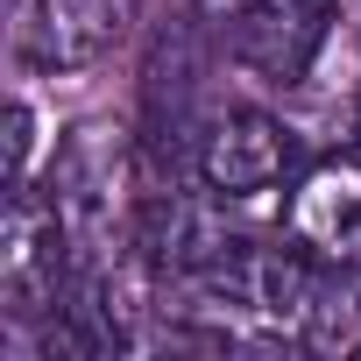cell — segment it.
<instances>
[{
  "label": "cell",
  "mask_w": 361,
  "mask_h": 361,
  "mask_svg": "<svg viewBox=\"0 0 361 361\" xmlns=\"http://www.w3.org/2000/svg\"><path fill=\"white\" fill-rule=\"evenodd\" d=\"M78 283V241L50 192H15L8 206V248H0V298L15 319H57Z\"/></svg>",
  "instance_id": "obj_1"
},
{
  "label": "cell",
  "mask_w": 361,
  "mask_h": 361,
  "mask_svg": "<svg viewBox=\"0 0 361 361\" xmlns=\"http://www.w3.org/2000/svg\"><path fill=\"white\" fill-rule=\"evenodd\" d=\"M298 163V135L255 106L213 121V135L199 142V177L213 199H255L269 185H283V170Z\"/></svg>",
  "instance_id": "obj_2"
},
{
  "label": "cell",
  "mask_w": 361,
  "mask_h": 361,
  "mask_svg": "<svg viewBox=\"0 0 361 361\" xmlns=\"http://www.w3.org/2000/svg\"><path fill=\"white\" fill-rule=\"evenodd\" d=\"M326 29H333V8H319V0H255L248 15H234V64H248L255 78L269 85H298L319 50H326Z\"/></svg>",
  "instance_id": "obj_3"
},
{
  "label": "cell",
  "mask_w": 361,
  "mask_h": 361,
  "mask_svg": "<svg viewBox=\"0 0 361 361\" xmlns=\"http://www.w3.org/2000/svg\"><path fill=\"white\" fill-rule=\"evenodd\" d=\"M121 177H128V156L106 128H78L64 149H57V170H50V199L71 227L78 248H99L106 227H114V199H121Z\"/></svg>",
  "instance_id": "obj_4"
},
{
  "label": "cell",
  "mask_w": 361,
  "mask_h": 361,
  "mask_svg": "<svg viewBox=\"0 0 361 361\" xmlns=\"http://www.w3.org/2000/svg\"><path fill=\"white\" fill-rule=\"evenodd\" d=\"M227 241H234V234L220 227V213H213L206 199H192V192H177V185L142 192L135 227H128V248H135L149 269H163V276H192V269H206Z\"/></svg>",
  "instance_id": "obj_5"
},
{
  "label": "cell",
  "mask_w": 361,
  "mask_h": 361,
  "mask_svg": "<svg viewBox=\"0 0 361 361\" xmlns=\"http://www.w3.org/2000/svg\"><path fill=\"white\" fill-rule=\"evenodd\" d=\"M290 241L312 248L326 269H361V163H319L290 199Z\"/></svg>",
  "instance_id": "obj_6"
},
{
  "label": "cell",
  "mask_w": 361,
  "mask_h": 361,
  "mask_svg": "<svg viewBox=\"0 0 361 361\" xmlns=\"http://www.w3.org/2000/svg\"><path fill=\"white\" fill-rule=\"evenodd\" d=\"M121 36V0H36L29 8V57L43 71H85Z\"/></svg>",
  "instance_id": "obj_7"
},
{
  "label": "cell",
  "mask_w": 361,
  "mask_h": 361,
  "mask_svg": "<svg viewBox=\"0 0 361 361\" xmlns=\"http://www.w3.org/2000/svg\"><path fill=\"white\" fill-rule=\"evenodd\" d=\"M29 149H36V114H29V106H15V114H8V156H15V192L29 185Z\"/></svg>",
  "instance_id": "obj_8"
},
{
  "label": "cell",
  "mask_w": 361,
  "mask_h": 361,
  "mask_svg": "<svg viewBox=\"0 0 361 361\" xmlns=\"http://www.w3.org/2000/svg\"><path fill=\"white\" fill-rule=\"evenodd\" d=\"M255 0H192V15L199 22H234V15H248Z\"/></svg>",
  "instance_id": "obj_9"
},
{
  "label": "cell",
  "mask_w": 361,
  "mask_h": 361,
  "mask_svg": "<svg viewBox=\"0 0 361 361\" xmlns=\"http://www.w3.org/2000/svg\"><path fill=\"white\" fill-rule=\"evenodd\" d=\"M319 8H333V15H347V8H361V0H319Z\"/></svg>",
  "instance_id": "obj_10"
}]
</instances>
